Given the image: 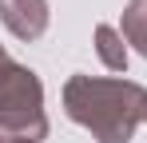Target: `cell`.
Wrapping results in <instances>:
<instances>
[{"instance_id": "8992f818", "label": "cell", "mask_w": 147, "mask_h": 143, "mask_svg": "<svg viewBox=\"0 0 147 143\" xmlns=\"http://www.w3.org/2000/svg\"><path fill=\"white\" fill-rule=\"evenodd\" d=\"M0 143H36V139H24V135H8V131H0Z\"/></svg>"}, {"instance_id": "5b68a950", "label": "cell", "mask_w": 147, "mask_h": 143, "mask_svg": "<svg viewBox=\"0 0 147 143\" xmlns=\"http://www.w3.org/2000/svg\"><path fill=\"white\" fill-rule=\"evenodd\" d=\"M96 52H99V60H103V68L127 72V48H123V36L111 24H99L96 28Z\"/></svg>"}, {"instance_id": "3957f363", "label": "cell", "mask_w": 147, "mask_h": 143, "mask_svg": "<svg viewBox=\"0 0 147 143\" xmlns=\"http://www.w3.org/2000/svg\"><path fill=\"white\" fill-rule=\"evenodd\" d=\"M48 0H0V24L16 36V40H40L44 32H48Z\"/></svg>"}, {"instance_id": "277c9868", "label": "cell", "mask_w": 147, "mask_h": 143, "mask_svg": "<svg viewBox=\"0 0 147 143\" xmlns=\"http://www.w3.org/2000/svg\"><path fill=\"white\" fill-rule=\"evenodd\" d=\"M119 36L135 48L139 56H147V0H131L123 8V20H119Z\"/></svg>"}, {"instance_id": "52a82bcc", "label": "cell", "mask_w": 147, "mask_h": 143, "mask_svg": "<svg viewBox=\"0 0 147 143\" xmlns=\"http://www.w3.org/2000/svg\"><path fill=\"white\" fill-rule=\"evenodd\" d=\"M0 60H8V52H4V48H0Z\"/></svg>"}, {"instance_id": "7a4b0ae2", "label": "cell", "mask_w": 147, "mask_h": 143, "mask_svg": "<svg viewBox=\"0 0 147 143\" xmlns=\"http://www.w3.org/2000/svg\"><path fill=\"white\" fill-rule=\"evenodd\" d=\"M0 131L24 135V139H48V115H44V84L40 76L12 56L0 60Z\"/></svg>"}, {"instance_id": "6da1fadb", "label": "cell", "mask_w": 147, "mask_h": 143, "mask_svg": "<svg viewBox=\"0 0 147 143\" xmlns=\"http://www.w3.org/2000/svg\"><path fill=\"white\" fill-rule=\"evenodd\" d=\"M64 111L96 143H131L147 123V88L119 76H72L64 84Z\"/></svg>"}]
</instances>
